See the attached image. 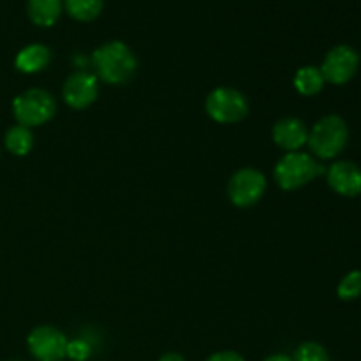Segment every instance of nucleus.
<instances>
[{"label":"nucleus","mask_w":361,"mask_h":361,"mask_svg":"<svg viewBox=\"0 0 361 361\" xmlns=\"http://www.w3.org/2000/svg\"><path fill=\"white\" fill-rule=\"evenodd\" d=\"M63 9V0H28L27 11L30 20L39 27H51Z\"/></svg>","instance_id":"nucleus-13"},{"label":"nucleus","mask_w":361,"mask_h":361,"mask_svg":"<svg viewBox=\"0 0 361 361\" xmlns=\"http://www.w3.org/2000/svg\"><path fill=\"white\" fill-rule=\"evenodd\" d=\"M295 87L302 95L319 94L324 87V78L319 67L307 66L298 69L295 76Z\"/></svg>","instance_id":"nucleus-14"},{"label":"nucleus","mask_w":361,"mask_h":361,"mask_svg":"<svg viewBox=\"0 0 361 361\" xmlns=\"http://www.w3.org/2000/svg\"><path fill=\"white\" fill-rule=\"evenodd\" d=\"M309 140V130L300 118H282L274 126V141L288 152H298Z\"/></svg>","instance_id":"nucleus-11"},{"label":"nucleus","mask_w":361,"mask_h":361,"mask_svg":"<svg viewBox=\"0 0 361 361\" xmlns=\"http://www.w3.org/2000/svg\"><path fill=\"white\" fill-rule=\"evenodd\" d=\"M159 361H185L182 355H178V353H168V355L162 356Z\"/></svg>","instance_id":"nucleus-21"},{"label":"nucleus","mask_w":361,"mask_h":361,"mask_svg":"<svg viewBox=\"0 0 361 361\" xmlns=\"http://www.w3.org/2000/svg\"><path fill=\"white\" fill-rule=\"evenodd\" d=\"M51 62V51L44 44H30L16 55V69L25 74H34L46 69Z\"/></svg>","instance_id":"nucleus-12"},{"label":"nucleus","mask_w":361,"mask_h":361,"mask_svg":"<svg viewBox=\"0 0 361 361\" xmlns=\"http://www.w3.org/2000/svg\"><path fill=\"white\" fill-rule=\"evenodd\" d=\"M358 66L360 55L356 53V49H353L348 44H341L330 49L328 55L324 56L321 73H323L324 81H328V83L344 85L355 76Z\"/></svg>","instance_id":"nucleus-8"},{"label":"nucleus","mask_w":361,"mask_h":361,"mask_svg":"<svg viewBox=\"0 0 361 361\" xmlns=\"http://www.w3.org/2000/svg\"><path fill=\"white\" fill-rule=\"evenodd\" d=\"M348 140L349 129L344 118L337 115H328L312 127L307 143L316 157L331 159L344 150Z\"/></svg>","instance_id":"nucleus-2"},{"label":"nucleus","mask_w":361,"mask_h":361,"mask_svg":"<svg viewBox=\"0 0 361 361\" xmlns=\"http://www.w3.org/2000/svg\"><path fill=\"white\" fill-rule=\"evenodd\" d=\"M264 361H293V358H289V356H286V355H274Z\"/></svg>","instance_id":"nucleus-22"},{"label":"nucleus","mask_w":361,"mask_h":361,"mask_svg":"<svg viewBox=\"0 0 361 361\" xmlns=\"http://www.w3.org/2000/svg\"><path fill=\"white\" fill-rule=\"evenodd\" d=\"M55 99L42 88H30L13 101V113L18 126L28 129L48 122L55 115Z\"/></svg>","instance_id":"nucleus-4"},{"label":"nucleus","mask_w":361,"mask_h":361,"mask_svg":"<svg viewBox=\"0 0 361 361\" xmlns=\"http://www.w3.org/2000/svg\"><path fill=\"white\" fill-rule=\"evenodd\" d=\"M102 0H63L67 13L78 21H92L101 14Z\"/></svg>","instance_id":"nucleus-16"},{"label":"nucleus","mask_w":361,"mask_h":361,"mask_svg":"<svg viewBox=\"0 0 361 361\" xmlns=\"http://www.w3.org/2000/svg\"><path fill=\"white\" fill-rule=\"evenodd\" d=\"M95 73L104 83L123 85L134 76L137 60L127 44L120 41H109L99 46L92 56Z\"/></svg>","instance_id":"nucleus-1"},{"label":"nucleus","mask_w":361,"mask_h":361,"mask_svg":"<svg viewBox=\"0 0 361 361\" xmlns=\"http://www.w3.org/2000/svg\"><path fill=\"white\" fill-rule=\"evenodd\" d=\"M63 101L74 109H85L97 99L99 87L95 74L80 73L71 74L63 83Z\"/></svg>","instance_id":"nucleus-9"},{"label":"nucleus","mask_w":361,"mask_h":361,"mask_svg":"<svg viewBox=\"0 0 361 361\" xmlns=\"http://www.w3.org/2000/svg\"><path fill=\"white\" fill-rule=\"evenodd\" d=\"M267 190V178L254 168H243L231 176L228 185L229 200L240 208L252 207Z\"/></svg>","instance_id":"nucleus-6"},{"label":"nucleus","mask_w":361,"mask_h":361,"mask_svg":"<svg viewBox=\"0 0 361 361\" xmlns=\"http://www.w3.org/2000/svg\"><path fill=\"white\" fill-rule=\"evenodd\" d=\"M32 147H34V136L28 127L14 126L6 133V148L11 154L23 157L32 150Z\"/></svg>","instance_id":"nucleus-15"},{"label":"nucleus","mask_w":361,"mask_h":361,"mask_svg":"<svg viewBox=\"0 0 361 361\" xmlns=\"http://www.w3.org/2000/svg\"><path fill=\"white\" fill-rule=\"evenodd\" d=\"M207 113L219 123H236L249 115V101L233 88H217L207 99Z\"/></svg>","instance_id":"nucleus-5"},{"label":"nucleus","mask_w":361,"mask_h":361,"mask_svg":"<svg viewBox=\"0 0 361 361\" xmlns=\"http://www.w3.org/2000/svg\"><path fill=\"white\" fill-rule=\"evenodd\" d=\"M293 361H330L326 349L317 342H305L296 349Z\"/></svg>","instance_id":"nucleus-18"},{"label":"nucleus","mask_w":361,"mask_h":361,"mask_svg":"<svg viewBox=\"0 0 361 361\" xmlns=\"http://www.w3.org/2000/svg\"><path fill=\"white\" fill-rule=\"evenodd\" d=\"M92 349L83 338H76V341H69L67 344V356L73 361H87L90 356Z\"/></svg>","instance_id":"nucleus-19"},{"label":"nucleus","mask_w":361,"mask_h":361,"mask_svg":"<svg viewBox=\"0 0 361 361\" xmlns=\"http://www.w3.org/2000/svg\"><path fill=\"white\" fill-rule=\"evenodd\" d=\"M337 295L341 300H356L361 296V271L355 270L345 275L337 288Z\"/></svg>","instance_id":"nucleus-17"},{"label":"nucleus","mask_w":361,"mask_h":361,"mask_svg":"<svg viewBox=\"0 0 361 361\" xmlns=\"http://www.w3.org/2000/svg\"><path fill=\"white\" fill-rule=\"evenodd\" d=\"M207 361H245V360H243L242 356L235 351H221V353H215V355H212Z\"/></svg>","instance_id":"nucleus-20"},{"label":"nucleus","mask_w":361,"mask_h":361,"mask_svg":"<svg viewBox=\"0 0 361 361\" xmlns=\"http://www.w3.org/2000/svg\"><path fill=\"white\" fill-rule=\"evenodd\" d=\"M32 356L39 361H62L67 356L66 335L53 326H37L27 338Z\"/></svg>","instance_id":"nucleus-7"},{"label":"nucleus","mask_w":361,"mask_h":361,"mask_svg":"<svg viewBox=\"0 0 361 361\" xmlns=\"http://www.w3.org/2000/svg\"><path fill=\"white\" fill-rule=\"evenodd\" d=\"M323 166L309 154L289 152L275 166V180L284 190H296L323 173Z\"/></svg>","instance_id":"nucleus-3"},{"label":"nucleus","mask_w":361,"mask_h":361,"mask_svg":"<svg viewBox=\"0 0 361 361\" xmlns=\"http://www.w3.org/2000/svg\"><path fill=\"white\" fill-rule=\"evenodd\" d=\"M328 183L341 196H358V194H361V169L355 162H335L328 169Z\"/></svg>","instance_id":"nucleus-10"}]
</instances>
